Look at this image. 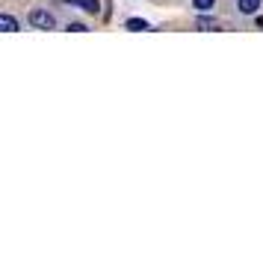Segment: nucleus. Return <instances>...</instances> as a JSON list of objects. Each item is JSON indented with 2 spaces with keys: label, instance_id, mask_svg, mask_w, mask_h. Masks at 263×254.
<instances>
[{
  "label": "nucleus",
  "instance_id": "4",
  "mask_svg": "<svg viewBox=\"0 0 263 254\" xmlns=\"http://www.w3.org/2000/svg\"><path fill=\"white\" fill-rule=\"evenodd\" d=\"M68 3H74L77 9H83L86 15H98L101 12V0H68Z\"/></svg>",
  "mask_w": 263,
  "mask_h": 254
},
{
  "label": "nucleus",
  "instance_id": "5",
  "mask_svg": "<svg viewBox=\"0 0 263 254\" xmlns=\"http://www.w3.org/2000/svg\"><path fill=\"white\" fill-rule=\"evenodd\" d=\"M124 30H130V33H145V30H151V24H148L145 18H127V21H124Z\"/></svg>",
  "mask_w": 263,
  "mask_h": 254
},
{
  "label": "nucleus",
  "instance_id": "8",
  "mask_svg": "<svg viewBox=\"0 0 263 254\" xmlns=\"http://www.w3.org/2000/svg\"><path fill=\"white\" fill-rule=\"evenodd\" d=\"M65 30H68V33H86L89 27H86L83 21H68V24H65Z\"/></svg>",
  "mask_w": 263,
  "mask_h": 254
},
{
  "label": "nucleus",
  "instance_id": "1",
  "mask_svg": "<svg viewBox=\"0 0 263 254\" xmlns=\"http://www.w3.org/2000/svg\"><path fill=\"white\" fill-rule=\"evenodd\" d=\"M27 21H30V27H33V30H57V15L48 12V9H42V6L30 9Z\"/></svg>",
  "mask_w": 263,
  "mask_h": 254
},
{
  "label": "nucleus",
  "instance_id": "2",
  "mask_svg": "<svg viewBox=\"0 0 263 254\" xmlns=\"http://www.w3.org/2000/svg\"><path fill=\"white\" fill-rule=\"evenodd\" d=\"M260 6H263V0H237V12L239 15H257L260 12Z\"/></svg>",
  "mask_w": 263,
  "mask_h": 254
},
{
  "label": "nucleus",
  "instance_id": "7",
  "mask_svg": "<svg viewBox=\"0 0 263 254\" xmlns=\"http://www.w3.org/2000/svg\"><path fill=\"white\" fill-rule=\"evenodd\" d=\"M190 6H192L198 15H201V12H213L216 0H190Z\"/></svg>",
  "mask_w": 263,
  "mask_h": 254
},
{
  "label": "nucleus",
  "instance_id": "9",
  "mask_svg": "<svg viewBox=\"0 0 263 254\" xmlns=\"http://www.w3.org/2000/svg\"><path fill=\"white\" fill-rule=\"evenodd\" d=\"M257 27H263V15H257Z\"/></svg>",
  "mask_w": 263,
  "mask_h": 254
},
{
  "label": "nucleus",
  "instance_id": "6",
  "mask_svg": "<svg viewBox=\"0 0 263 254\" xmlns=\"http://www.w3.org/2000/svg\"><path fill=\"white\" fill-rule=\"evenodd\" d=\"M0 27H3L6 33H18V30H21V24H18V21H15V18H12L9 12L0 15Z\"/></svg>",
  "mask_w": 263,
  "mask_h": 254
},
{
  "label": "nucleus",
  "instance_id": "3",
  "mask_svg": "<svg viewBox=\"0 0 263 254\" xmlns=\"http://www.w3.org/2000/svg\"><path fill=\"white\" fill-rule=\"evenodd\" d=\"M195 27H198V30H204V33H210V30H222V24H219L216 18H210L207 12H201L198 18H195Z\"/></svg>",
  "mask_w": 263,
  "mask_h": 254
}]
</instances>
